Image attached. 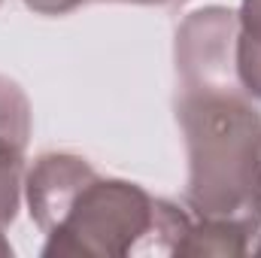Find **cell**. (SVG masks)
Returning a JSON list of instances; mask_svg holds the SVG:
<instances>
[{"label": "cell", "instance_id": "52a82bcc", "mask_svg": "<svg viewBox=\"0 0 261 258\" xmlns=\"http://www.w3.org/2000/svg\"><path fill=\"white\" fill-rule=\"evenodd\" d=\"M0 137L28 146L31 137V104L18 82L0 76Z\"/></svg>", "mask_w": 261, "mask_h": 258}, {"label": "cell", "instance_id": "5b68a950", "mask_svg": "<svg viewBox=\"0 0 261 258\" xmlns=\"http://www.w3.org/2000/svg\"><path fill=\"white\" fill-rule=\"evenodd\" d=\"M234 67L246 94L261 100V0H243L237 9Z\"/></svg>", "mask_w": 261, "mask_h": 258}, {"label": "cell", "instance_id": "6da1fadb", "mask_svg": "<svg viewBox=\"0 0 261 258\" xmlns=\"http://www.w3.org/2000/svg\"><path fill=\"white\" fill-rule=\"evenodd\" d=\"M176 122L189 155L192 219L261 225V113L240 79L179 82Z\"/></svg>", "mask_w": 261, "mask_h": 258}, {"label": "cell", "instance_id": "ba28073f", "mask_svg": "<svg viewBox=\"0 0 261 258\" xmlns=\"http://www.w3.org/2000/svg\"><path fill=\"white\" fill-rule=\"evenodd\" d=\"M82 3H88V0H24V6L40 15H67V12L79 9Z\"/></svg>", "mask_w": 261, "mask_h": 258}, {"label": "cell", "instance_id": "8fae6325", "mask_svg": "<svg viewBox=\"0 0 261 258\" xmlns=\"http://www.w3.org/2000/svg\"><path fill=\"white\" fill-rule=\"evenodd\" d=\"M0 3H3V0H0Z\"/></svg>", "mask_w": 261, "mask_h": 258}, {"label": "cell", "instance_id": "7a4b0ae2", "mask_svg": "<svg viewBox=\"0 0 261 258\" xmlns=\"http://www.w3.org/2000/svg\"><path fill=\"white\" fill-rule=\"evenodd\" d=\"M192 225V213L152 197L128 179L97 176V170L73 192L55 228L46 234L43 258L91 255H173Z\"/></svg>", "mask_w": 261, "mask_h": 258}, {"label": "cell", "instance_id": "9c48e42d", "mask_svg": "<svg viewBox=\"0 0 261 258\" xmlns=\"http://www.w3.org/2000/svg\"><path fill=\"white\" fill-rule=\"evenodd\" d=\"M116 3H137V6H182L186 0H116Z\"/></svg>", "mask_w": 261, "mask_h": 258}, {"label": "cell", "instance_id": "277c9868", "mask_svg": "<svg viewBox=\"0 0 261 258\" xmlns=\"http://www.w3.org/2000/svg\"><path fill=\"white\" fill-rule=\"evenodd\" d=\"M173 255H219V258H258L261 225L222 222V219H192L186 237Z\"/></svg>", "mask_w": 261, "mask_h": 258}, {"label": "cell", "instance_id": "3957f363", "mask_svg": "<svg viewBox=\"0 0 261 258\" xmlns=\"http://www.w3.org/2000/svg\"><path fill=\"white\" fill-rule=\"evenodd\" d=\"M94 173V167L70 152H46L34 161V167L28 170L24 179V192H28V210L34 225L49 234L67 207V200L73 192Z\"/></svg>", "mask_w": 261, "mask_h": 258}, {"label": "cell", "instance_id": "8992f818", "mask_svg": "<svg viewBox=\"0 0 261 258\" xmlns=\"http://www.w3.org/2000/svg\"><path fill=\"white\" fill-rule=\"evenodd\" d=\"M21 176H24V146L0 137V228L6 231L15 222L21 200Z\"/></svg>", "mask_w": 261, "mask_h": 258}, {"label": "cell", "instance_id": "30bf717a", "mask_svg": "<svg viewBox=\"0 0 261 258\" xmlns=\"http://www.w3.org/2000/svg\"><path fill=\"white\" fill-rule=\"evenodd\" d=\"M6 255H12V246H9V240L3 237V228H0V258H6Z\"/></svg>", "mask_w": 261, "mask_h": 258}]
</instances>
